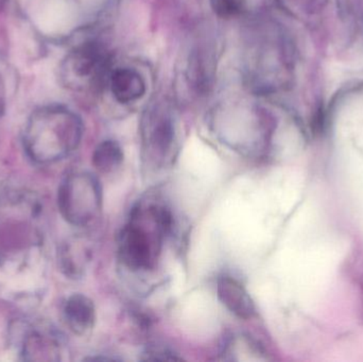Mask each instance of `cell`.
I'll return each mask as SVG.
<instances>
[{"label": "cell", "mask_w": 363, "mask_h": 362, "mask_svg": "<svg viewBox=\"0 0 363 362\" xmlns=\"http://www.w3.org/2000/svg\"><path fill=\"white\" fill-rule=\"evenodd\" d=\"M42 208L33 193L0 191V295L35 297L44 287L46 255Z\"/></svg>", "instance_id": "obj_1"}, {"label": "cell", "mask_w": 363, "mask_h": 362, "mask_svg": "<svg viewBox=\"0 0 363 362\" xmlns=\"http://www.w3.org/2000/svg\"><path fill=\"white\" fill-rule=\"evenodd\" d=\"M176 229V218L167 204L152 197L140 201L119 236L118 254L123 267L134 273L152 271L164 242Z\"/></svg>", "instance_id": "obj_2"}, {"label": "cell", "mask_w": 363, "mask_h": 362, "mask_svg": "<svg viewBox=\"0 0 363 362\" xmlns=\"http://www.w3.org/2000/svg\"><path fill=\"white\" fill-rule=\"evenodd\" d=\"M82 136V120L76 113L57 104L40 106L26 123L23 149L34 163L50 165L69 157Z\"/></svg>", "instance_id": "obj_3"}, {"label": "cell", "mask_w": 363, "mask_h": 362, "mask_svg": "<svg viewBox=\"0 0 363 362\" xmlns=\"http://www.w3.org/2000/svg\"><path fill=\"white\" fill-rule=\"evenodd\" d=\"M57 206L62 217L74 227H87L99 216L102 188L94 174L76 171L68 174L57 191Z\"/></svg>", "instance_id": "obj_4"}, {"label": "cell", "mask_w": 363, "mask_h": 362, "mask_svg": "<svg viewBox=\"0 0 363 362\" xmlns=\"http://www.w3.org/2000/svg\"><path fill=\"white\" fill-rule=\"evenodd\" d=\"M14 346L21 361L50 362L63 361L66 342L63 335L44 320L26 321L14 331Z\"/></svg>", "instance_id": "obj_5"}, {"label": "cell", "mask_w": 363, "mask_h": 362, "mask_svg": "<svg viewBox=\"0 0 363 362\" xmlns=\"http://www.w3.org/2000/svg\"><path fill=\"white\" fill-rule=\"evenodd\" d=\"M106 67V50L96 43H86L66 55L62 62L61 79L72 91H87L101 83Z\"/></svg>", "instance_id": "obj_6"}, {"label": "cell", "mask_w": 363, "mask_h": 362, "mask_svg": "<svg viewBox=\"0 0 363 362\" xmlns=\"http://www.w3.org/2000/svg\"><path fill=\"white\" fill-rule=\"evenodd\" d=\"M143 159L147 167L162 169L172 165L177 151L174 121L168 113L153 112L142 128Z\"/></svg>", "instance_id": "obj_7"}, {"label": "cell", "mask_w": 363, "mask_h": 362, "mask_svg": "<svg viewBox=\"0 0 363 362\" xmlns=\"http://www.w3.org/2000/svg\"><path fill=\"white\" fill-rule=\"evenodd\" d=\"M217 295L224 307L237 318L250 320L256 315V306L245 285L233 278L223 274L217 280Z\"/></svg>", "instance_id": "obj_8"}, {"label": "cell", "mask_w": 363, "mask_h": 362, "mask_svg": "<svg viewBox=\"0 0 363 362\" xmlns=\"http://www.w3.org/2000/svg\"><path fill=\"white\" fill-rule=\"evenodd\" d=\"M63 316L66 325L72 333L86 335L95 327V304L86 295L74 293L64 303Z\"/></svg>", "instance_id": "obj_9"}, {"label": "cell", "mask_w": 363, "mask_h": 362, "mask_svg": "<svg viewBox=\"0 0 363 362\" xmlns=\"http://www.w3.org/2000/svg\"><path fill=\"white\" fill-rule=\"evenodd\" d=\"M111 91L119 103L128 104L142 99L146 82L140 72L132 68H118L111 76Z\"/></svg>", "instance_id": "obj_10"}, {"label": "cell", "mask_w": 363, "mask_h": 362, "mask_svg": "<svg viewBox=\"0 0 363 362\" xmlns=\"http://www.w3.org/2000/svg\"><path fill=\"white\" fill-rule=\"evenodd\" d=\"M89 259V250L83 240L72 239L62 244L59 263L62 271L70 278H79L85 271Z\"/></svg>", "instance_id": "obj_11"}, {"label": "cell", "mask_w": 363, "mask_h": 362, "mask_svg": "<svg viewBox=\"0 0 363 362\" xmlns=\"http://www.w3.org/2000/svg\"><path fill=\"white\" fill-rule=\"evenodd\" d=\"M123 163V150L116 140H104L93 153V165L104 174H113Z\"/></svg>", "instance_id": "obj_12"}, {"label": "cell", "mask_w": 363, "mask_h": 362, "mask_svg": "<svg viewBox=\"0 0 363 362\" xmlns=\"http://www.w3.org/2000/svg\"><path fill=\"white\" fill-rule=\"evenodd\" d=\"M211 8L218 16L232 18L245 10V0H211Z\"/></svg>", "instance_id": "obj_13"}, {"label": "cell", "mask_w": 363, "mask_h": 362, "mask_svg": "<svg viewBox=\"0 0 363 362\" xmlns=\"http://www.w3.org/2000/svg\"><path fill=\"white\" fill-rule=\"evenodd\" d=\"M178 353L170 349L162 346H147L145 352L143 353L142 361H181Z\"/></svg>", "instance_id": "obj_14"}, {"label": "cell", "mask_w": 363, "mask_h": 362, "mask_svg": "<svg viewBox=\"0 0 363 362\" xmlns=\"http://www.w3.org/2000/svg\"><path fill=\"white\" fill-rule=\"evenodd\" d=\"M9 97L8 65L0 59V115L6 110V100Z\"/></svg>", "instance_id": "obj_15"}, {"label": "cell", "mask_w": 363, "mask_h": 362, "mask_svg": "<svg viewBox=\"0 0 363 362\" xmlns=\"http://www.w3.org/2000/svg\"><path fill=\"white\" fill-rule=\"evenodd\" d=\"M6 0H0V11L4 10V6H6Z\"/></svg>", "instance_id": "obj_16"}]
</instances>
